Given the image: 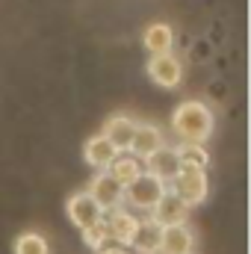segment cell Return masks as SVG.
I'll list each match as a JSON object with an SVG mask.
<instances>
[{
	"mask_svg": "<svg viewBox=\"0 0 251 254\" xmlns=\"http://www.w3.org/2000/svg\"><path fill=\"white\" fill-rule=\"evenodd\" d=\"M104 225H107V231H110V237H113V240H119L122 246H130L142 222H139L130 210L113 207V210H110V216H104Z\"/></svg>",
	"mask_w": 251,
	"mask_h": 254,
	"instance_id": "9c48e42d",
	"label": "cell"
},
{
	"mask_svg": "<svg viewBox=\"0 0 251 254\" xmlns=\"http://www.w3.org/2000/svg\"><path fill=\"white\" fill-rule=\"evenodd\" d=\"M142 169L148 175H154L157 181L163 184H172L181 172V148H172V145H160L154 154H148L142 160Z\"/></svg>",
	"mask_w": 251,
	"mask_h": 254,
	"instance_id": "3957f363",
	"label": "cell"
},
{
	"mask_svg": "<svg viewBox=\"0 0 251 254\" xmlns=\"http://www.w3.org/2000/svg\"><path fill=\"white\" fill-rule=\"evenodd\" d=\"M142 42H145L148 54H166L175 45V33H172L169 24H151L145 30V36H142Z\"/></svg>",
	"mask_w": 251,
	"mask_h": 254,
	"instance_id": "9a60e30c",
	"label": "cell"
},
{
	"mask_svg": "<svg viewBox=\"0 0 251 254\" xmlns=\"http://www.w3.org/2000/svg\"><path fill=\"white\" fill-rule=\"evenodd\" d=\"M187 216H189V207L169 190H166V195L148 210V222L157 225V228H166V225H187Z\"/></svg>",
	"mask_w": 251,
	"mask_h": 254,
	"instance_id": "52a82bcc",
	"label": "cell"
},
{
	"mask_svg": "<svg viewBox=\"0 0 251 254\" xmlns=\"http://www.w3.org/2000/svg\"><path fill=\"white\" fill-rule=\"evenodd\" d=\"M65 213H68V219H71L80 231H86V228L104 222V216H107V210H101V204H98L89 192H74V195L68 198V204H65Z\"/></svg>",
	"mask_w": 251,
	"mask_h": 254,
	"instance_id": "5b68a950",
	"label": "cell"
},
{
	"mask_svg": "<svg viewBox=\"0 0 251 254\" xmlns=\"http://www.w3.org/2000/svg\"><path fill=\"white\" fill-rule=\"evenodd\" d=\"M210 157L204 151V145H184L181 148V169H204L207 172Z\"/></svg>",
	"mask_w": 251,
	"mask_h": 254,
	"instance_id": "ac0fdd59",
	"label": "cell"
},
{
	"mask_svg": "<svg viewBox=\"0 0 251 254\" xmlns=\"http://www.w3.org/2000/svg\"><path fill=\"white\" fill-rule=\"evenodd\" d=\"M160 145H166L163 142V133H160V127L154 125H136V130H133V139H130V154L133 157H139V160H145L148 154H154Z\"/></svg>",
	"mask_w": 251,
	"mask_h": 254,
	"instance_id": "7c38bea8",
	"label": "cell"
},
{
	"mask_svg": "<svg viewBox=\"0 0 251 254\" xmlns=\"http://www.w3.org/2000/svg\"><path fill=\"white\" fill-rule=\"evenodd\" d=\"M110 178L116 181V184H122V187H127L130 181H136L145 169H142V160L139 157H133V154H119L113 163H110Z\"/></svg>",
	"mask_w": 251,
	"mask_h": 254,
	"instance_id": "5bb4252c",
	"label": "cell"
},
{
	"mask_svg": "<svg viewBox=\"0 0 251 254\" xmlns=\"http://www.w3.org/2000/svg\"><path fill=\"white\" fill-rule=\"evenodd\" d=\"M15 254H51V246L42 234L36 231H24L18 240H15Z\"/></svg>",
	"mask_w": 251,
	"mask_h": 254,
	"instance_id": "e0dca14e",
	"label": "cell"
},
{
	"mask_svg": "<svg viewBox=\"0 0 251 254\" xmlns=\"http://www.w3.org/2000/svg\"><path fill=\"white\" fill-rule=\"evenodd\" d=\"M213 127H216V119L210 107H204L201 101H184L172 113V130L184 145H204L213 136Z\"/></svg>",
	"mask_w": 251,
	"mask_h": 254,
	"instance_id": "6da1fadb",
	"label": "cell"
},
{
	"mask_svg": "<svg viewBox=\"0 0 251 254\" xmlns=\"http://www.w3.org/2000/svg\"><path fill=\"white\" fill-rule=\"evenodd\" d=\"M130 246L139 254H160V228L151 225V222H142Z\"/></svg>",
	"mask_w": 251,
	"mask_h": 254,
	"instance_id": "2e32d148",
	"label": "cell"
},
{
	"mask_svg": "<svg viewBox=\"0 0 251 254\" xmlns=\"http://www.w3.org/2000/svg\"><path fill=\"white\" fill-rule=\"evenodd\" d=\"M172 184H175V190L172 192H175L187 207L201 204V201L207 198V190H210V184H207V172H204V169H181L178 178H175Z\"/></svg>",
	"mask_w": 251,
	"mask_h": 254,
	"instance_id": "277c9868",
	"label": "cell"
},
{
	"mask_svg": "<svg viewBox=\"0 0 251 254\" xmlns=\"http://www.w3.org/2000/svg\"><path fill=\"white\" fill-rule=\"evenodd\" d=\"M195 237L187 225H166L160 228V254H192Z\"/></svg>",
	"mask_w": 251,
	"mask_h": 254,
	"instance_id": "30bf717a",
	"label": "cell"
},
{
	"mask_svg": "<svg viewBox=\"0 0 251 254\" xmlns=\"http://www.w3.org/2000/svg\"><path fill=\"white\" fill-rule=\"evenodd\" d=\"M86 192L101 204V210H113V207H122V204H125V187L116 184V181L110 178L107 169L98 172V175L92 178V184H89V190Z\"/></svg>",
	"mask_w": 251,
	"mask_h": 254,
	"instance_id": "ba28073f",
	"label": "cell"
},
{
	"mask_svg": "<svg viewBox=\"0 0 251 254\" xmlns=\"http://www.w3.org/2000/svg\"><path fill=\"white\" fill-rule=\"evenodd\" d=\"M163 195H166V184L157 181V178L148 175V172H142L136 181H130V184L125 187V201L133 207V210H142V213H148Z\"/></svg>",
	"mask_w": 251,
	"mask_h": 254,
	"instance_id": "7a4b0ae2",
	"label": "cell"
},
{
	"mask_svg": "<svg viewBox=\"0 0 251 254\" xmlns=\"http://www.w3.org/2000/svg\"><path fill=\"white\" fill-rule=\"evenodd\" d=\"M122 151L104 136V133H98V136H92V139H86V148H83V157H86V163L89 166H95L98 172H104V169H110V163L119 157Z\"/></svg>",
	"mask_w": 251,
	"mask_h": 254,
	"instance_id": "8fae6325",
	"label": "cell"
},
{
	"mask_svg": "<svg viewBox=\"0 0 251 254\" xmlns=\"http://www.w3.org/2000/svg\"><path fill=\"white\" fill-rule=\"evenodd\" d=\"M83 240H86V246H89V249L101 252V249H107V246H110V231H107V225H104V222H98V225H92V228H86V231H83Z\"/></svg>",
	"mask_w": 251,
	"mask_h": 254,
	"instance_id": "d6986e66",
	"label": "cell"
},
{
	"mask_svg": "<svg viewBox=\"0 0 251 254\" xmlns=\"http://www.w3.org/2000/svg\"><path fill=\"white\" fill-rule=\"evenodd\" d=\"M133 130H136V122L125 116V113H116V116H110L107 122H104V136L119 148V151H127L130 148V139H133Z\"/></svg>",
	"mask_w": 251,
	"mask_h": 254,
	"instance_id": "4fadbf2b",
	"label": "cell"
},
{
	"mask_svg": "<svg viewBox=\"0 0 251 254\" xmlns=\"http://www.w3.org/2000/svg\"><path fill=\"white\" fill-rule=\"evenodd\" d=\"M98 254H127L125 249H113V246H107V249H101Z\"/></svg>",
	"mask_w": 251,
	"mask_h": 254,
	"instance_id": "ffe728a7",
	"label": "cell"
},
{
	"mask_svg": "<svg viewBox=\"0 0 251 254\" xmlns=\"http://www.w3.org/2000/svg\"><path fill=\"white\" fill-rule=\"evenodd\" d=\"M148 77L160 86V89H175V86H181V80H184V65L178 57H172V51H166V54H151V60H148Z\"/></svg>",
	"mask_w": 251,
	"mask_h": 254,
	"instance_id": "8992f818",
	"label": "cell"
}]
</instances>
